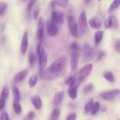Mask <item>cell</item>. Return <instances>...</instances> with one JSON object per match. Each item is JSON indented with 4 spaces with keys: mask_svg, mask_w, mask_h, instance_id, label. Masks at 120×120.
Returning <instances> with one entry per match:
<instances>
[{
    "mask_svg": "<svg viewBox=\"0 0 120 120\" xmlns=\"http://www.w3.org/2000/svg\"><path fill=\"white\" fill-rule=\"evenodd\" d=\"M67 62V57L65 56H62L56 59L49 67L52 72L57 75H61L63 73Z\"/></svg>",
    "mask_w": 120,
    "mask_h": 120,
    "instance_id": "cell-1",
    "label": "cell"
},
{
    "mask_svg": "<svg viewBox=\"0 0 120 120\" xmlns=\"http://www.w3.org/2000/svg\"><path fill=\"white\" fill-rule=\"evenodd\" d=\"M71 55H70V66L73 70L77 69L79 63V47L78 45L75 42L71 43L70 46Z\"/></svg>",
    "mask_w": 120,
    "mask_h": 120,
    "instance_id": "cell-2",
    "label": "cell"
},
{
    "mask_svg": "<svg viewBox=\"0 0 120 120\" xmlns=\"http://www.w3.org/2000/svg\"><path fill=\"white\" fill-rule=\"evenodd\" d=\"M87 20L86 13L84 11H82L80 14L79 18V33L80 35H83L87 30Z\"/></svg>",
    "mask_w": 120,
    "mask_h": 120,
    "instance_id": "cell-3",
    "label": "cell"
},
{
    "mask_svg": "<svg viewBox=\"0 0 120 120\" xmlns=\"http://www.w3.org/2000/svg\"><path fill=\"white\" fill-rule=\"evenodd\" d=\"M95 56V51L93 48L88 43H85L83 45V59L87 62L91 60Z\"/></svg>",
    "mask_w": 120,
    "mask_h": 120,
    "instance_id": "cell-4",
    "label": "cell"
},
{
    "mask_svg": "<svg viewBox=\"0 0 120 120\" xmlns=\"http://www.w3.org/2000/svg\"><path fill=\"white\" fill-rule=\"evenodd\" d=\"M120 94V90L117 89H111L103 91L100 93V97L106 101H111Z\"/></svg>",
    "mask_w": 120,
    "mask_h": 120,
    "instance_id": "cell-5",
    "label": "cell"
},
{
    "mask_svg": "<svg viewBox=\"0 0 120 120\" xmlns=\"http://www.w3.org/2000/svg\"><path fill=\"white\" fill-rule=\"evenodd\" d=\"M68 27L70 34L75 37L78 36V28L76 19L73 15H70L68 18Z\"/></svg>",
    "mask_w": 120,
    "mask_h": 120,
    "instance_id": "cell-6",
    "label": "cell"
},
{
    "mask_svg": "<svg viewBox=\"0 0 120 120\" xmlns=\"http://www.w3.org/2000/svg\"><path fill=\"white\" fill-rule=\"evenodd\" d=\"M83 82L81 79L79 78H77L76 79V82L72 84V85L69 86V89H68V94H69V97L72 100H75L77 97V87L80 85L81 83Z\"/></svg>",
    "mask_w": 120,
    "mask_h": 120,
    "instance_id": "cell-7",
    "label": "cell"
},
{
    "mask_svg": "<svg viewBox=\"0 0 120 120\" xmlns=\"http://www.w3.org/2000/svg\"><path fill=\"white\" fill-rule=\"evenodd\" d=\"M59 76H60L57 75V74L52 72L49 68H48L46 70H43L41 73V78L45 81L52 80H53L57 78Z\"/></svg>",
    "mask_w": 120,
    "mask_h": 120,
    "instance_id": "cell-8",
    "label": "cell"
},
{
    "mask_svg": "<svg viewBox=\"0 0 120 120\" xmlns=\"http://www.w3.org/2000/svg\"><path fill=\"white\" fill-rule=\"evenodd\" d=\"M51 21L56 25L63 23L64 22L63 14L59 11L53 10L51 14Z\"/></svg>",
    "mask_w": 120,
    "mask_h": 120,
    "instance_id": "cell-9",
    "label": "cell"
},
{
    "mask_svg": "<svg viewBox=\"0 0 120 120\" xmlns=\"http://www.w3.org/2000/svg\"><path fill=\"white\" fill-rule=\"evenodd\" d=\"M93 69V64L90 63L84 66L79 72V77L80 79L83 80L85 78H86L91 72Z\"/></svg>",
    "mask_w": 120,
    "mask_h": 120,
    "instance_id": "cell-10",
    "label": "cell"
},
{
    "mask_svg": "<svg viewBox=\"0 0 120 120\" xmlns=\"http://www.w3.org/2000/svg\"><path fill=\"white\" fill-rule=\"evenodd\" d=\"M104 26L106 29L109 28H116L118 26V19L116 16L111 15L109 16L104 22Z\"/></svg>",
    "mask_w": 120,
    "mask_h": 120,
    "instance_id": "cell-11",
    "label": "cell"
},
{
    "mask_svg": "<svg viewBox=\"0 0 120 120\" xmlns=\"http://www.w3.org/2000/svg\"><path fill=\"white\" fill-rule=\"evenodd\" d=\"M28 35L27 32L23 34V36H22V42H21V53L22 55H24L26 53L28 48Z\"/></svg>",
    "mask_w": 120,
    "mask_h": 120,
    "instance_id": "cell-12",
    "label": "cell"
},
{
    "mask_svg": "<svg viewBox=\"0 0 120 120\" xmlns=\"http://www.w3.org/2000/svg\"><path fill=\"white\" fill-rule=\"evenodd\" d=\"M47 32H48V35L51 36H53L57 35V32H58V29H57V27L56 26V25L52 21H49L47 25Z\"/></svg>",
    "mask_w": 120,
    "mask_h": 120,
    "instance_id": "cell-13",
    "label": "cell"
},
{
    "mask_svg": "<svg viewBox=\"0 0 120 120\" xmlns=\"http://www.w3.org/2000/svg\"><path fill=\"white\" fill-rule=\"evenodd\" d=\"M64 94V91H59L55 94L53 97V100L54 106L57 107L59 105H60V104L62 103V100H63Z\"/></svg>",
    "mask_w": 120,
    "mask_h": 120,
    "instance_id": "cell-14",
    "label": "cell"
},
{
    "mask_svg": "<svg viewBox=\"0 0 120 120\" xmlns=\"http://www.w3.org/2000/svg\"><path fill=\"white\" fill-rule=\"evenodd\" d=\"M48 54L45 52L44 53L39 56V64L40 72L41 73L44 70L45 67L47 62H48Z\"/></svg>",
    "mask_w": 120,
    "mask_h": 120,
    "instance_id": "cell-15",
    "label": "cell"
},
{
    "mask_svg": "<svg viewBox=\"0 0 120 120\" xmlns=\"http://www.w3.org/2000/svg\"><path fill=\"white\" fill-rule=\"evenodd\" d=\"M89 23L90 26L95 29H100L102 25V22L98 17H94L89 21Z\"/></svg>",
    "mask_w": 120,
    "mask_h": 120,
    "instance_id": "cell-16",
    "label": "cell"
},
{
    "mask_svg": "<svg viewBox=\"0 0 120 120\" xmlns=\"http://www.w3.org/2000/svg\"><path fill=\"white\" fill-rule=\"evenodd\" d=\"M28 73V70L27 69L22 70L18 73L14 78V82L15 83H18L22 82L23 80L25 79V78L27 74Z\"/></svg>",
    "mask_w": 120,
    "mask_h": 120,
    "instance_id": "cell-17",
    "label": "cell"
},
{
    "mask_svg": "<svg viewBox=\"0 0 120 120\" xmlns=\"http://www.w3.org/2000/svg\"><path fill=\"white\" fill-rule=\"evenodd\" d=\"M31 103L35 109L38 110H41L42 107V102L41 98L38 96H34L31 98Z\"/></svg>",
    "mask_w": 120,
    "mask_h": 120,
    "instance_id": "cell-18",
    "label": "cell"
},
{
    "mask_svg": "<svg viewBox=\"0 0 120 120\" xmlns=\"http://www.w3.org/2000/svg\"><path fill=\"white\" fill-rule=\"evenodd\" d=\"M93 104V100L92 98L89 99V100L86 103L84 107V111L86 114L89 113V112L92 110Z\"/></svg>",
    "mask_w": 120,
    "mask_h": 120,
    "instance_id": "cell-19",
    "label": "cell"
},
{
    "mask_svg": "<svg viewBox=\"0 0 120 120\" xmlns=\"http://www.w3.org/2000/svg\"><path fill=\"white\" fill-rule=\"evenodd\" d=\"M103 36H104V32L102 30H98L95 33L94 41L96 45H98L100 43Z\"/></svg>",
    "mask_w": 120,
    "mask_h": 120,
    "instance_id": "cell-20",
    "label": "cell"
},
{
    "mask_svg": "<svg viewBox=\"0 0 120 120\" xmlns=\"http://www.w3.org/2000/svg\"><path fill=\"white\" fill-rule=\"evenodd\" d=\"M13 109L16 114H19L22 112V107L19 103V101L14 100L13 101Z\"/></svg>",
    "mask_w": 120,
    "mask_h": 120,
    "instance_id": "cell-21",
    "label": "cell"
},
{
    "mask_svg": "<svg viewBox=\"0 0 120 120\" xmlns=\"http://www.w3.org/2000/svg\"><path fill=\"white\" fill-rule=\"evenodd\" d=\"M12 92L13 96H14V100L20 101V99H21V94H20V91L19 90L18 88L16 86H14L13 87Z\"/></svg>",
    "mask_w": 120,
    "mask_h": 120,
    "instance_id": "cell-22",
    "label": "cell"
},
{
    "mask_svg": "<svg viewBox=\"0 0 120 120\" xmlns=\"http://www.w3.org/2000/svg\"><path fill=\"white\" fill-rule=\"evenodd\" d=\"M120 5V0H114L113 2L110 5L109 9V14H111L114 10H116Z\"/></svg>",
    "mask_w": 120,
    "mask_h": 120,
    "instance_id": "cell-23",
    "label": "cell"
},
{
    "mask_svg": "<svg viewBox=\"0 0 120 120\" xmlns=\"http://www.w3.org/2000/svg\"><path fill=\"white\" fill-rule=\"evenodd\" d=\"M103 76L108 82L112 83L114 81V74L111 71H106V72L103 74Z\"/></svg>",
    "mask_w": 120,
    "mask_h": 120,
    "instance_id": "cell-24",
    "label": "cell"
},
{
    "mask_svg": "<svg viewBox=\"0 0 120 120\" xmlns=\"http://www.w3.org/2000/svg\"><path fill=\"white\" fill-rule=\"evenodd\" d=\"M60 114V111L59 109H54L53 110L51 114V116L50 117V120H58Z\"/></svg>",
    "mask_w": 120,
    "mask_h": 120,
    "instance_id": "cell-25",
    "label": "cell"
},
{
    "mask_svg": "<svg viewBox=\"0 0 120 120\" xmlns=\"http://www.w3.org/2000/svg\"><path fill=\"white\" fill-rule=\"evenodd\" d=\"M41 7L39 4H38L35 7L33 10V16H34V18L35 21L39 18V15L40 12H41Z\"/></svg>",
    "mask_w": 120,
    "mask_h": 120,
    "instance_id": "cell-26",
    "label": "cell"
},
{
    "mask_svg": "<svg viewBox=\"0 0 120 120\" xmlns=\"http://www.w3.org/2000/svg\"><path fill=\"white\" fill-rule=\"evenodd\" d=\"M8 95H9V90L7 87H4L2 89L1 93V99L6 101L8 98Z\"/></svg>",
    "mask_w": 120,
    "mask_h": 120,
    "instance_id": "cell-27",
    "label": "cell"
},
{
    "mask_svg": "<svg viewBox=\"0 0 120 120\" xmlns=\"http://www.w3.org/2000/svg\"><path fill=\"white\" fill-rule=\"evenodd\" d=\"M76 79H77L76 78V76L75 75H71V76H70L69 77H68L64 81V83H65L68 86H71L76 82Z\"/></svg>",
    "mask_w": 120,
    "mask_h": 120,
    "instance_id": "cell-28",
    "label": "cell"
},
{
    "mask_svg": "<svg viewBox=\"0 0 120 120\" xmlns=\"http://www.w3.org/2000/svg\"><path fill=\"white\" fill-rule=\"evenodd\" d=\"M100 110V103L98 101H96L94 103L93 106L92 110H91V113H92L93 116L96 115L98 111Z\"/></svg>",
    "mask_w": 120,
    "mask_h": 120,
    "instance_id": "cell-29",
    "label": "cell"
},
{
    "mask_svg": "<svg viewBox=\"0 0 120 120\" xmlns=\"http://www.w3.org/2000/svg\"><path fill=\"white\" fill-rule=\"evenodd\" d=\"M28 60H29L30 66L32 68V67L34 66V64H35V62H36V56H35V53L34 52H30L29 54Z\"/></svg>",
    "mask_w": 120,
    "mask_h": 120,
    "instance_id": "cell-30",
    "label": "cell"
},
{
    "mask_svg": "<svg viewBox=\"0 0 120 120\" xmlns=\"http://www.w3.org/2000/svg\"><path fill=\"white\" fill-rule=\"evenodd\" d=\"M8 7V4L5 2H1L0 3V16L2 17Z\"/></svg>",
    "mask_w": 120,
    "mask_h": 120,
    "instance_id": "cell-31",
    "label": "cell"
},
{
    "mask_svg": "<svg viewBox=\"0 0 120 120\" xmlns=\"http://www.w3.org/2000/svg\"><path fill=\"white\" fill-rule=\"evenodd\" d=\"M36 50L38 56H40L41 55H42V54H43L45 53L44 48H43L41 42H39V43H37L36 46Z\"/></svg>",
    "mask_w": 120,
    "mask_h": 120,
    "instance_id": "cell-32",
    "label": "cell"
},
{
    "mask_svg": "<svg viewBox=\"0 0 120 120\" xmlns=\"http://www.w3.org/2000/svg\"><path fill=\"white\" fill-rule=\"evenodd\" d=\"M43 35H44L43 28H38L37 30V33H36V36H37V38L38 41H39V42H42L43 38Z\"/></svg>",
    "mask_w": 120,
    "mask_h": 120,
    "instance_id": "cell-33",
    "label": "cell"
},
{
    "mask_svg": "<svg viewBox=\"0 0 120 120\" xmlns=\"http://www.w3.org/2000/svg\"><path fill=\"white\" fill-rule=\"evenodd\" d=\"M38 77L36 75L32 76L29 80V85L30 87H34L37 83Z\"/></svg>",
    "mask_w": 120,
    "mask_h": 120,
    "instance_id": "cell-34",
    "label": "cell"
},
{
    "mask_svg": "<svg viewBox=\"0 0 120 120\" xmlns=\"http://www.w3.org/2000/svg\"><path fill=\"white\" fill-rule=\"evenodd\" d=\"M94 89V86L92 83H89L88 84H87L84 88L83 89V93L85 94L89 93L91 92L93 90V89Z\"/></svg>",
    "mask_w": 120,
    "mask_h": 120,
    "instance_id": "cell-35",
    "label": "cell"
},
{
    "mask_svg": "<svg viewBox=\"0 0 120 120\" xmlns=\"http://www.w3.org/2000/svg\"><path fill=\"white\" fill-rule=\"evenodd\" d=\"M37 0H29L28 2V5H27V12L29 15H30V12H31L32 9L33 7H34V4H35L36 1Z\"/></svg>",
    "mask_w": 120,
    "mask_h": 120,
    "instance_id": "cell-36",
    "label": "cell"
},
{
    "mask_svg": "<svg viewBox=\"0 0 120 120\" xmlns=\"http://www.w3.org/2000/svg\"><path fill=\"white\" fill-rule=\"evenodd\" d=\"M57 5L62 8H64L68 6L69 4V0H57Z\"/></svg>",
    "mask_w": 120,
    "mask_h": 120,
    "instance_id": "cell-37",
    "label": "cell"
},
{
    "mask_svg": "<svg viewBox=\"0 0 120 120\" xmlns=\"http://www.w3.org/2000/svg\"><path fill=\"white\" fill-rule=\"evenodd\" d=\"M38 28H43L44 29L45 21L44 19L42 17H40L38 18Z\"/></svg>",
    "mask_w": 120,
    "mask_h": 120,
    "instance_id": "cell-38",
    "label": "cell"
},
{
    "mask_svg": "<svg viewBox=\"0 0 120 120\" xmlns=\"http://www.w3.org/2000/svg\"><path fill=\"white\" fill-rule=\"evenodd\" d=\"M1 120H10L9 116L6 111H1Z\"/></svg>",
    "mask_w": 120,
    "mask_h": 120,
    "instance_id": "cell-39",
    "label": "cell"
},
{
    "mask_svg": "<svg viewBox=\"0 0 120 120\" xmlns=\"http://www.w3.org/2000/svg\"><path fill=\"white\" fill-rule=\"evenodd\" d=\"M105 53L104 52L102 51V50H100V51L98 52V54L97 55V61H100V60H101L103 59V58H104V57L105 56Z\"/></svg>",
    "mask_w": 120,
    "mask_h": 120,
    "instance_id": "cell-40",
    "label": "cell"
},
{
    "mask_svg": "<svg viewBox=\"0 0 120 120\" xmlns=\"http://www.w3.org/2000/svg\"><path fill=\"white\" fill-rule=\"evenodd\" d=\"M36 117V114L34 111H30L28 113L26 118L29 120H33Z\"/></svg>",
    "mask_w": 120,
    "mask_h": 120,
    "instance_id": "cell-41",
    "label": "cell"
},
{
    "mask_svg": "<svg viewBox=\"0 0 120 120\" xmlns=\"http://www.w3.org/2000/svg\"><path fill=\"white\" fill-rule=\"evenodd\" d=\"M114 48L115 50H116V52L120 54V39L118 40V41L116 42V43H115L114 45Z\"/></svg>",
    "mask_w": 120,
    "mask_h": 120,
    "instance_id": "cell-42",
    "label": "cell"
},
{
    "mask_svg": "<svg viewBox=\"0 0 120 120\" xmlns=\"http://www.w3.org/2000/svg\"><path fill=\"white\" fill-rule=\"evenodd\" d=\"M77 116L75 113H71L68 116L66 120H76Z\"/></svg>",
    "mask_w": 120,
    "mask_h": 120,
    "instance_id": "cell-43",
    "label": "cell"
},
{
    "mask_svg": "<svg viewBox=\"0 0 120 120\" xmlns=\"http://www.w3.org/2000/svg\"><path fill=\"white\" fill-rule=\"evenodd\" d=\"M6 104V101L4 100L0 99V110L2 111L4 109L5 106Z\"/></svg>",
    "mask_w": 120,
    "mask_h": 120,
    "instance_id": "cell-44",
    "label": "cell"
},
{
    "mask_svg": "<svg viewBox=\"0 0 120 120\" xmlns=\"http://www.w3.org/2000/svg\"><path fill=\"white\" fill-rule=\"evenodd\" d=\"M57 4V1H56V0H53V1H52L51 2H50V8H51L52 9H54Z\"/></svg>",
    "mask_w": 120,
    "mask_h": 120,
    "instance_id": "cell-45",
    "label": "cell"
},
{
    "mask_svg": "<svg viewBox=\"0 0 120 120\" xmlns=\"http://www.w3.org/2000/svg\"><path fill=\"white\" fill-rule=\"evenodd\" d=\"M100 110L101 111H103V112H105L107 110V108L105 105H103V106L100 107Z\"/></svg>",
    "mask_w": 120,
    "mask_h": 120,
    "instance_id": "cell-46",
    "label": "cell"
},
{
    "mask_svg": "<svg viewBox=\"0 0 120 120\" xmlns=\"http://www.w3.org/2000/svg\"><path fill=\"white\" fill-rule=\"evenodd\" d=\"M84 1H85V2L86 4H89L91 1V0H84Z\"/></svg>",
    "mask_w": 120,
    "mask_h": 120,
    "instance_id": "cell-47",
    "label": "cell"
},
{
    "mask_svg": "<svg viewBox=\"0 0 120 120\" xmlns=\"http://www.w3.org/2000/svg\"><path fill=\"white\" fill-rule=\"evenodd\" d=\"M23 120H28V118H25V119Z\"/></svg>",
    "mask_w": 120,
    "mask_h": 120,
    "instance_id": "cell-48",
    "label": "cell"
},
{
    "mask_svg": "<svg viewBox=\"0 0 120 120\" xmlns=\"http://www.w3.org/2000/svg\"><path fill=\"white\" fill-rule=\"evenodd\" d=\"M98 1H101V0H98Z\"/></svg>",
    "mask_w": 120,
    "mask_h": 120,
    "instance_id": "cell-49",
    "label": "cell"
}]
</instances>
